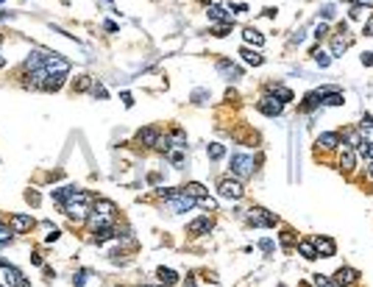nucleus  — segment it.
I'll return each instance as SVG.
<instances>
[{"mask_svg": "<svg viewBox=\"0 0 373 287\" xmlns=\"http://www.w3.org/2000/svg\"><path fill=\"white\" fill-rule=\"evenodd\" d=\"M362 129H373V114H362Z\"/></svg>", "mask_w": 373, "mask_h": 287, "instance_id": "nucleus-46", "label": "nucleus"}, {"mask_svg": "<svg viewBox=\"0 0 373 287\" xmlns=\"http://www.w3.org/2000/svg\"><path fill=\"white\" fill-rule=\"evenodd\" d=\"M92 95H95V98H100V101H106V98H109V92L103 89V84H98V81H92Z\"/></svg>", "mask_w": 373, "mask_h": 287, "instance_id": "nucleus-34", "label": "nucleus"}, {"mask_svg": "<svg viewBox=\"0 0 373 287\" xmlns=\"http://www.w3.org/2000/svg\"><path fill=\"white\" fill-rule=\"evenodd\" d=\"M181 151H184V148H175V151H170V154H167L173 165H181V162H184V154H181Z\"/></svg>", "mask_w": 373, "mask_h": 287, "instance_id": "nucleus-36", "label": "nucleus"}, {"mask_svg": "<svg viewBox=\"0 0 373 287\" xmlns=\"http://www.w3.org/2000/svg\"><path fill=\"white\" fill-rule=\"evenodd\" d=\"M156 276H159V282H162V285H167V287H173L175 282H178V273H175L173 268H159Z\"/></svg>", "mask_w": 373, "mask_h": 287, "instance_id": "nucleus-21", "label": "nucleus"}, {"mask_svg": "<svg viewBox=\"0 0 373 287\" xmlns=\"http://www.w3.org/2000/svg\"><path fill=\"white\" fill-rule=\"evenodd\" d=\"M114 232H117V229H114V226H103V229H95V232H92V243H98V245L109 243V240H112V237H114Z\"/></svg>", "mask_w": 373, "mask_h": 287, "instance_id": "nucleus-17", "label": "nucleus"}, {"mask_svg": "<svg viewBox=\"0 0 373 287\" xmlns=\"http://www.w3.org/2000/svg\"><path fill=\"white\" fill-rule=\"evenodd\" d=\"M198 204H200V207H203V209H217V204H215V201H212V198H200Z\"/></svg>", "mask_w": 373, "mask_h": 287, "instance_id": "nucleus-44", "label": "nucleus"}, {"mask_svg": "<svg viewBox=\"0 0 373 287\" xmlns=\"http://www.w3.org/2000/svg\"><path fill=\"white\" fill-rule=\"evenodd\" d=\"M170 139H173V148H187V134H184L181 129H175L173 134H170Z\"/></svg>", "mask_w": 373, "mask_h": 287, "instance_id": "nucleus-28", "label": "nucleus"}, {"mask_svg": "<svg viewBox=\"0 0 373 287\" xmlns=\"http://www.w3.org/2000/svg\"><path fill=\"white\" fill-rule=\"evenodd\" d=\"M84 279H87V273H84V270H78V273L73 276V285H75V287H84Z\"/></svg>", "mask_w": 373, "mask_h": 287, "instance_id": "nucleus-43", "label": "nucleus"}, {"mask_svg": "<svg viewBox=\"0 0 373 287\" xmlns=\"http://www.w3.org/2000/svg\"><path fill=\"white\" fill-rule=\"evenodd\" d=\"M318 106H321V92H306L301 109H304V112H312V109H318Z\"/></svg>", "mask_w": 373, "mask_h": 287, "instance_id": "nucleus-25", "label": "nucleus"}, {"mask_svg": "<svg viewBox=\"0 0 373 287\" xmlns=\"http://www.w3.org/2000/svg\"><path fill=\"white\" fill-rule=\"evenodd\" d=\"M184 287H198V285H195V279H192V276H187V285H184Z\"/></svg>", "mask_w": 373, "mask_h": 287, "instance_id": "nucleus-52", "label": "nucleus"}, {"mask_svg": "<svg viewBox=\"0 0 373 287\" xmlns=\"http://www.w3.org/2000/svg\"><path fill=\"white\" fill-rule=\"evenodd\" d=\"M92 87V81H89V76H81L75 84H73V89H78V92H84V89H89Z\"/></svg>", "mask_w": 373, "mask_h": 287, "instance_id": "nucleus-35", "label": "nucleus"}, {"mask_svg": "<svg viewBox=\"0 0 373 287\" xmlns=\"http://www.w3.org/2000/svg\"><path fill=\"white\" fill-rule=\"evenodd\" d=\"M231 28H234V23H220V26L212 28V34H215V36H226Z\"/></svg>", "mask_w": 373, "mask_h": 287, "instance_id": "nucleus-32", "label": "nucleus"}, {"mask_svg": "<svg viewBox=\"0 0 373 287\" xmlns=\"http://www.w3.org/2000/svg\"><path fill=\"white\" fill-rule=\"evenodd\" d=\"M354 165H356L354 148H348L346 142H343V154H340V170H354Z\"/></svg>", "mask_w": 373, "mask_h": 287, "instance_id": "nucleus-15", "label": "nucleus"}, {"mask_svg": "<svg viewBox=\"0 0 373 287\" xmlns=\"http://www.w3.org/2000/svg\"><path fill=\"white\" fill-rule=\"evenodd\" d=\"M318 145L326 148V151H334L340 145V137L337 134H321V137H318Z\"/></svg>", "mask_w": 373, "mask_h": 287, "instance_id": "nucleus-24", "label": "nucleus"}, {"mask_svg": "<svg viewBox=\"0 0 373 287\" xmlns=\"http://www.w3.org/2000/svg\"><path fill=\"white\" fill-rule=\"evenodd\" d=\"M312 279H315V287H337L334 285V279L323 276V273H318V276H312Z\"/></svg>", "mask_w": 373, "mask_h": 287, "instance_id": "nucleus-31", "label": "nucleus"}, {"mask_svg": "<svg viewBox=\"0 0 373 287\" xmlns=\"http://www.w3.org/2000/svg\"><path fill=\"white\" fill-rule=\"evenodd\" d=\"M212 226H215V223H212V218H206V215H203V218H195L190 226H187V235L203 237V235H209V232H212Z\"/></svg>", "mask_w": 373, "mask_h": 287, "instance_id": "nucleus-9", "label": "nucleus"}, {"mask_svg": "<svg viewBox=\"0 0 373 287\" xmlns=\"http://www.w3.org/2000/svg\"><path fill=\"white\" fill-rule=\"evenodd\" d=\"M0 3H3V0H0Z\"/></svg>", "mask_w": 373, "mask_h": 287, "instance_id": "nucleus-57", "label": "nucleus"}, {"mask_svg": "<svg viewBox=\"0 0 373 287\" xmlns=\"http://www.w3.org/2000/svg\"><path fill=\"white\" fill-rule=\"evenodd\" d=\"M167 212H173V215H181V212H187V209L195 207V198H190L187 192H178V195H173V198H167Z\"/></svg>", "mask_w": 373, "mask_h": 287, "instance_id": "nucleus-4", "label": "nucleus"}, {"mask_svg": "<svg viewBox=\"0 0 373 287\" xmlns=\"http://www.w3.org/2000/svg\"><path fill=\"white\" fill-rule=\"evenodd\" d=\"M25 201L31 204V207H39V201H42V198H39V192H36V190H28L25 192Z\"/></svg>", "mask_w": 373, "mask_h": 287, "instance_id": "nucleus-37", "label": "nucleus"}, {"mask_svg": "<svg viewBox=\"0 0 373 287\" xmlns=\"http://www.w3.org/2000/svg\"><path fill=\"white\" fill-rule=\"evenodd\" d=\"M243 39H245V45H253V48H262V45H265V36H262L256 28H245Z\"/></svg>", "mask_w": 373, "mask_h": 287, "instance_id": "nucleus-18", "label": "nucleus"}, {"mask_svg": "<svg viewBox=\"0 0 373 287\" xmlns=\"http://www.w3.org/2000/svg\"><path fill=\"white\" fill-rule=\"evenodd\" d=\"M281 245H284V248H293V245H298V237H295V232L284 229V232H281Z\"/></svg>", "mask_w": 373, "mask_h": 287, "instance_id": "nucleus-29", "label": "nucleus"}, {"mask_svg": "<svg viewBox=\"0 0 373 287\" xmlns=\"http://www.w3.org/2000/svg\"><path fill=\"white\" fill-rule=\"evenodd\" d=\"M203 3H209V6H220V0H203Z\"/></svg>", "mask_w": 373, "mask_h": 287, "instance_id": "nucleus-53", "label": "nucleus"}, {"mask_svg": "<svg viewBox=\"0 0 373 287\" xmlns=\"http://www.w3.org/2000/svg\"><path fill=\"white\" fill-rule=\"evenodd\" d=\"M312 243H315V251H318V257H326V260H329V257H334V254H337V243H334L331 237H326V235L315 237Z\"/></svg>", "mask_w": 373, "mask_h": 287, "instance_id": "nucleus-7", "label": "nucleus"}, {"mask_svg": "<svg viewBox=\"0 0 373 287\" xmlns=\"http://www.w3.org/2000/svg\"><path fill=\"white\" fill-rule=\"evenodd\" d=\"M159 137H162V134H159L153 126H148V129H142V131L137 134V142H142V145H153V148H156Z\"/></svg>", "mask_w": 373, "mask_h": 287, "instance_id": "nucleus-14", "label": "nucleus"}, {"mask_svg": "<svg viewBox=\"0 0 373 287\" xmlns=\"http://www.w3.org/2000/svg\"><path fill=\"white\" fill-rule=\"evenodd\" d=\"M256 109H259L262 114H268V117H278V114H281V109H284V104H281L276 95H265L259 104H256Z\"/></svg>", "mask_w": 373, "mask_h": 287, "instance_id": "nucleus-6", "label": "nucleus"}, {"mask_svg": "<svg viewBox=\"0 0 373 287\" xmlns=\"http://www.w3.org/2000/svg\"><path fill=\"white\" fill-rule=\"evenodd\" d=\"M240 56H243L245 64H251V67H259L262 61H265V59H262V53H259V51H251V48H243V51H240Z\"/></svg>", "mask_w": 373, "mask_h": 287, "instance_id": "nucleus-22", "label": "nucleus"}, {"mask_svg": "<svg viewBox=\"0 0 373 287\" xmlns=\"http://www.w3.org/2000/svg\"><path fill=\"white\" fill-rule=\"evenodd\" d=\"M259 248H262V251H265V254H270V251H273V248H276V243H273L270 237H265V240H259Z\"/></svg>", "mask_w": 373, "mask_h": 287, "instance_id": "nucleus-40", "label": "nucleus"}, {"mask_svg": "<svg viewBox=\"0 0 373 287\" xmlns=\"http://www.w3.org/2000/svg\"><path fill=\"white\" fill-rule=\"evenodd\" d=\"M329 34V26H326V23H318V28H315V39H323V36Z\"/></svg>", "mask_w": 373, "mask_h": 287, "instance_id": "nucleus-38", "label": "nucleus"}, {"mask_svg": "<svg viewBox=\"0 0 373 287\" xmlns=\"http://www.w3.org/2000/svg\"><path fill=\"white\" fill-rule=\"evenodd\" d=\"M206 101H209V92H206V89H195V92H192V104H206Z\"/></svg>", "mask_w": 373, "mask_h": 287, "instance_id": "nucleus-33", "label": "nucleus"}, {"mask_svg": "<svg viewBox=\"0 0 373 287\" xmlns=\"http://www.w3.org/2000/svg\"><path fill=\"white\" fill-rule=\"evenodd\" d=\"M248 223L256 226V229H273L278 223V218L273 212H268L265 207H251L248 209Z\"/></svg>", "mask_w": 373, "mask_h": 287, "instance_id": "nucleus-1", "label": "nucleus"}, {"mask_svg": "<svg viewBox=\"0 0 373 287\" xmlns=\"http://www.w3.org/2000/svg\"><path fill=\"white\" fill-rule=\"evenodd\" d=\"M14 235H17V232H14L11 226H3V223H0V245H11Z\"/></svg>", "mask_w": 373, "mask_h": 287, "instance_id": "nucleus-27", "label": "nucleus"}, {"mask_svg": "<svg viewBox=\"0 0 373 287\" xmlns=\"http://www.w3.org/2000/svg\"><path fill=\"white\" fill-rule=\"evenodd\" d=\"M362 64L365 67H373V53H362Z\"/></svg>", "mask_w": 373, "mask_h": 287, "instance_id": "nucleus-47", "label": "nucleus"}, {"mask_svg": "<svg viewBox=\"0 0 373 287\" xmlns=\"http://www.w3.org/2000/svg\"><path fill=\"white\" fill-rule=\"evenodd\" d=\"M359 151H362V157H365V159H373V142H365Z\"/></svg>", "mask_w": 373, "mask_h": 287, "instance_id": "nucleus-42", "label": "nucleus"}, {"mask_svg": "<svg viewBox=\"0 0 373 287\" xmlns=\"http://www.w3.org/2000/svg\"><path fill=\"white\" fill-rule=\"evenodd\" d=\"M231 173H234V179L253 176V157H248V154H231Z\"/></svg>", "mask_w": 373, "mask_h": 287, "instance_id": "nucleus-3", "label": "nucleus"}, {"mask_svg": "<svg viewBox=\"0 0 373 287\" xmlns=\"http://www.w3.org/2000/svg\"><path fill=\"white\" fill-rule=\"evenodd\" d=\"M276 287H284V285H276Z\"/></svg>", "mask_w": 373, "mask_h": 287, "instance_id": "nucleus-55", "label": "nucleus"}, {"mask_svg": "<svg viewBox=\"0 0 373 287\" xmlns=\"http://www.w3.org/2000/svg\"><path fill=\"white\" fill-rule=\"evenodd\" d=\"M120 98H123V104H125V106H134V98H131V95H128V92H123V95H120Z\"/></svg>", "mask_w": 373, "mask_h": 287, "instance_id": "nucleus-50", "label": "nucleus"}, {"mask_svg": "<svg viewBox=\"0 0 373 287\" xmlns=\"http://www.w3.org/2000/svg\"><path fill=\"white\" fill-rule=\"evenodd\" d=\"M343 92H340L337 87H323L321 89V104L323 106H343Z\"/></svg>", "mask_w": 373, "mask_h": 287, "instance_id": "nucleus-10", "label": "nucleus"}, {"mask_svg": "<svg viewBox=\"0 0 373 287\" xmlns=\"http://www.w3.org/2000/svg\"><path fill=\"white\" fill-rule=\"evenodd\" d=\"M351 6H373V0H351Z\"/></svg>", "mask_w": 373, "mask_h": 287, "instance_id": "nucleus-51", "label": "nucleus"}, {"mask_svg": "<svg viewBox=\"0 0 373 287\" xmlns=\"http://www.w3.org/2000/svg\"><path fill=\"white\" fill-rule=\"evenodd\" d=\"M321 14H323V20H331L334 14H337V9H334V6L329 3V6H323V11H321Z\"/></svg>", "mask_w": 373, "mask_h": 287, "instance_id": "nucleus-41", "label": "nucleus"}, {"mask_svg": "<svg viewBox=\"0 0 373 287\" xmlns=\"http://www.w3.org/2000/svg\"><path fill=\"white\" fill-rule=\"evenodd\" d=\"M356 279H359V273H356L354 268H340L337 273H334V285L337 287H351V285H356Z\"/></svg>", "mask_w": 373, "mask_h": 287, "instance_id": "nucleus-11", "label": "nucleus"}, {"mask_svg": "<svg viewBox=\"0 0 373 287\" xmlns=\"http://www.w3.org/2000/svg\"><path fill=\"white\" fill-rule=\"evenodd\" d=\"M217 192H220V198L240 201L245 195V187H243L240 179H220V182H217Z\"/></svg>", "mask_w": 373, "mask_h": 287, "instance_id": "nucleus-2", "label": "nucleus"}, {"mask_svg": "<svg viewBox=\"0 0 373 287\" xmlns=\"http://www.w3.org/2000/svg\"><path fill=\"white\" fill-rule=\"evenodd\" d=\"M368 176H371V179H373V165H371V167H368Z\"/></svg>", "mask_w": 373, "mask_h": 287, "instance_id": "nucleus-54", "label": "nucleus"}, {"mask_svg": "<svg viewBox=\"0 0 373 287\" xmlns=\"http://www.w3.org/2000/svg\"><path fill=\"white\" fill-rule=\"evenodd\" d=\"M184 192H187L190 198H195V201L206 198V187H203V184H198V182H190L187 187H184Z\"/></svg>", "mask_w": 373, "mask_h": 287, "instance_id": "nucleus-23", "label": "nucleus"}, {"mask_svg": "<svg viewBox=\"0 0 373 287\" xmlns=\"http://www.w3.org/2000/svg\"><path fill=\"white\" fill-rule=\"evenodd\" d=\"M351 20H362V6H351Z\"/></svg>", "mask_w": 373, "mask_h": 287, "instance_id": "nucleus-45", "label": "nucleus"}, {"mask_svg": "<svg viewBox=\"0 0 373 287\" xmlns=\"http://www.w3.org/2000/svg\"><path fill=\"white\" fill-rule=\"evenodd\" d=\"M348 45H351V36H348V26H346V23H340L337 36L331 39V56H343V53L348 51Z\"/></svg>", "mask_w": 373, "mask_h": 287, "instance_id": "nucleus-5", "label": "nucleus"}, {"mask_svg": "<svg viewBox=\"0 0 373 287\" xmlns=\"http://www.w3.org/2000/svg\"><path fill=\"white\" fill-rule=\"evenodd\" d=\"M59 235H61L59 229H53V232H50L48 237H45V240H48V243H56V240H59Z\"/></svg>", "mask_w": 373, "mask_h": 287, "instance_id": "nucleus-48", "label": "nucleus"}, {"mask_svg": "<svg viewBox=\"0 0 373 287\" xmlns=\"http://www.w3.org/2000/svg\"><path fill=\"white\" fill-rule=\"evenodd\" d=\"M9 223H11V229L20 235V232H28V229L34 226V218H31V215H11Z\"/></svg>", "mask_w": 373, "mask_h": 287, "instance_id": "nucleus-13", "label": "nucleus"}, {"mask_svg": "<svg viewBox=\"0 0 373 287\" xmlns=\"http://www.w3.org/2000/svg\"><path fill=\"white\" fill-rule=\"evenodd\" d=\"M268 95H276L281 104H287V101H293V92L287 87H281V84H268Z\"/></svg>", "mask_w": 373, "mask_h": 287, "instance_id": "nucleus-19", "label": "nucleus"}, {"mask_svg": "<svg viewBox=\"0 0 373 287\" xmlns=\"http://www.w3.org/2000/svg\"><path fill=\"white\" fill-rule=\"evenodd\" d=\"M162 287H167V285H162Z\"/></svg>", "mask_w": 373, "mask_h": 287, "instance_id": "nucleus-56", "label": "nucleus"}, {"mask_svg": "<svg viewBox=\"0 0 373 287\" xmlns=\"http://www.w3.org/2000/svg\"><path fill=\"white\" fill-rule=\"evenodd\" d=\"M312 56H315V61H318L321 67H329V64H331V56H329V53H323V51H312Z\"/></svg>", "mask_w": 373, "mask_h": 287, "instance_id": "nucleus-30", "label": "nucleus"}, {"mask_svg": "<svg viewBox=\"0 0 373 287\" xmlns=\"http://www.w3.org/2000/svg\"><path fill=\"white\" fill-rule=\"evenodd\" d=\"M298 251H301V257L304 260H318V251H315V243L312 240H298Z\"/></svg>", "mask_w": 373, "mask_h": 287, "instance_id": "nucleus-20", "label": "nucleus"}, {"mask_svg": "<svg viewBox=\"0 0 373 287\" xmlns=\"http://www.w3.org/2000/svg\"><path fill=\"white\" fill-rule=\"evenodd\" d=\"M206 14H209V20H215V23H234V17H231L223 6H209Z\"/></svg>", "mask_w": 373, "mask_h": 287, "instance_id": "nucleus-16", "label": "nucleus"}, {"mask_svg": "<svg viewBox=\"0 0 373 287\" xmlns=\"http://www.w3.org/2000/svg\"><path fill=\"white\" fill-rule=\"evenodd\" d=\"M365 36H373V17L365 23Z\"/></svg>", "mask_w": 373, "mask_h": 287, "instance_id": "nucleus-49", "label": "nucleus"}, {"mask_svg": "<svg viewBox=\"0 0 373 287\" xmlns=\"http://www.w3.org/2000/svg\"><path fill=\"white\" fill-rule=\"evenodd\" d=\"M53 201L59 204V207H64V204H70V201L78 195V187L75 184H64V187H59V190H50Z\"/></svg>", "mask_w": 373, "mask_h": 287, "instance_id": "nucleus-8", "label": "nucleus"}, {"mask_svg": "<svg viewBox=\"0 0 373 287\" xmlns=\"http://www.w3.org/2000/svg\"><path fill=\"white\" fill-rule=\"evenodd\" d=\"M206 157L209 159H223L226 157V145H220V142H212V145H206Z\"/></svg>", "mask_w": 373, "mask_h": 287, "instance_id": "nucleus-26", "label": "nucleus"}, {"mask_svg": "<svg viewBox=\"0 0 373 287\" xmlns=\"http://www.w3.org/2000/svg\"><path fill=\"white\" fill-rule=\"evenodd\" d=\"M217 73H223L228 81H237V78H243V70L237 67L234 61H228V59H220L217 61Z\"/></svg>", "mask_w": 373, "mask_h": 287, "instance_id": "nucleus-12", "label": "nucleus"}, {"mask_svg": "<svg viewBox=\"0 0 373 287\" xmlns=\"http://www.w3.org/2000/svg\"><path fill=\"white\" fill-rule=\"evenodd\" d=\"M178 192L181 190H175V187H162V190H159V195H162V198H173V195H178Z\"/></svg>", "mask_w": 373, "mask_h": 287, "instance_id": "nucleus-39", "label": "nucleus"}]
</instances>
